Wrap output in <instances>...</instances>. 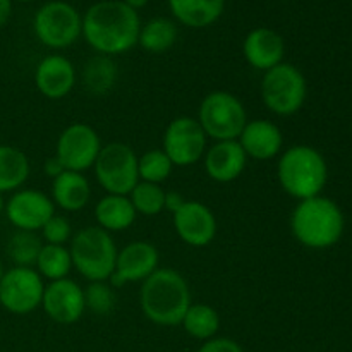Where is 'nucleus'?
Segmentation results:
<instances>
[{"mask_svg": "<svg viewBox=\"0 0 352 352\" xmlns=\"http://www.w3.org/2000/svg\"><path fill=\"white\" fill-rule=\"evenodd\" d=\"M140 30V14L122 0H102L82 14L81 36L98 55L116 57L133 50Z\"/></svg>", "mask_w": 352, "mask_h": 352, "instance_id": "1", "label": "nucleus"}, {"mask_svg": "<svg viewBox=\"0 0 352 352\" xmlns=\"http://www.w3.org/2000/svg\"><path fill=\"white\" fill-rule=\"evenodd\" d=\"M191 305V289L188 280L174 268H157L146 280L141 282V311L155 325H181Z\"/></svg>", "mask_w": 352, "mask_h": 352, "instance_id": "2", "label": "nucleus"}, {"mask_svg": "<svg viewBox=\"0 0 352 352\" xmlns=\"http://www.w3.org/2000/svg\"><path fill=\"white\" fill-rule=\"evenodd\" d=\"M346 227L342 210L333 199L318 195L301 199L292 210L291 232L309 250H329L340 241Z\"/></svg>", "mask_w": 352, "mask_h": 352, "instance_id": "3", "label": "nucleus"}, {"mask_svg": "<svg viewBox=\"0 0 352 352\" xmlns=\"http://www.w3.org/2000/svg\"><path fill=\"white\" fill-rule=\"evenodd\" d=\"M277 179L289 196L301 201L322 195L329 179V167L316 148L294 144L280 153Z\"/></svg>", "mask_w": 352, "mask_h": 352, "instance_id": "4", "label": "nucleus"}, {"mask_svg": "<svg viewBox=\"0 0 352 352\" xmlns=\"http://www.w3.org/2000/svg\"><path fill=\"white\" fill-rule=\"evenodd\" d=\"M69 253L72 268H76L81 277L88 282H102L112 277L119 248L112 234L98 226H88L74 232Z\"/></svg>", "mask_w": 352, "mask_h": 352, "instance_id": "5", "label": "nucleus"}, {"mask_svg": "<svg viewBox=\"0 0 352 352\" xmlns=\"http://www.w3.org/2000/svg\"><path fill=\"white\" fill-rule=\"evenodd\" d=\"M263 105L277 117H291L302 109L308 96L305 74L294 64L282 62L263 72L260 85Z\"/></svg>", "mask_w": 352, "mask_h": 352, "instance_id": "6", "label": "nucleus"}, {"mask_svg": "<svg viewBox=\"0 0 352 352\" xmlns=\"http://www.w3.org/2000/svg\"><path fill=\"white\" fill-rule=\"evenodd\" d=\"M196 120L213 141H234L248 124L244 103L226 89L210 91L201 100Z\"/></svg>", "mask_w": 352, "mask_h": 352, "instance_id": "7", "label": "nucleus"}, {"mask_svg": "<svg viewBox=\"0 0 352 352\" xmlns=\"http://www.w3.org/2000/svg\"><path fill=\"white\" fill-rule=\"evenodd\" d=\"M36 40L52 50L72 47L82 33V16L72 3L50 0L36 10L33 17Z\"/></svg>", "mask_w": 352, "mask_h": 352, "instance_id": "8", "label": "nucleus"}, {"mask_svg": "<svg viewBox=\"0 0 352 352\" xmlns=\"http://www.w3.org/2000/svg\"><path fill=\"white\" fill-rule=\"evenodd\" d=\"M93 170L96 182L107 195L129 196L134 186L140 182L136 151L120 141L103 144Z\"/></svg>", "mask_w": 352, "mask_h": 352, "instance_id": "9", "label": "nucleus"}, {"mask_svg": "<svg viewBox=\"0 0 352 352\" xmlns=\"http://www.w3.org/2000/svg\"><path fill=\"white\" fill-rule=\"evenodd\" d=\"M45 282L34 268H7L0 280V306L7 313L26 316L41 308Z\"/></svg>", "mask_w": 352, "mask_h": 352, "instance_id": "10", "label": "nucleus"}, {"mask_svg": "<svg viewBox=\"0 0 352 352\" xmlns=\"http://www.w3.org/2000/svg\"><path fill=\"white\" fill-rule=\"evenodd\" d=\"M205 131L195 117L181 116L167 124L162 140L165 151L174 167H191L203 160L206 153Z\"/></svg>", "mask_w": 352, "mask_h": 352, "instance_id": "11", "label": "nucleus"}, {"mask_svg": "<svg viewBox=\"0 0 352 352\" xmlns=\"http://www.w3.org/2000/svg\"><path fill=\"white\" fill-rule=\"evenodd\" d=\"M103 143L96 129L86 122H72L58 134L55 144V157L65 170L81 172L93 168Z\"/></svg>", "mask_w": 352, "mask_h": 352, "instance_id": "12", "label": "nucleus"}, {"mask_svg": "<svg viewBox=\"0 0 352 352\" xmlns=\"http://www.w3.org/2000/svg\"><path fill=\"white\" fill-rule=\"evenodd\" d=\"M3 213L16 230L40 232L41 227L55 215V205L43 191L21 188L7 199Z\"/></svg>", "mask_w": 352, "mask_h": 352, "instance_id": "13", "label": "nucleus"}, {"mask_svg": "<svg viewBox=\"0 0 352 352\" xmlns=\"http://www.w3.org/2000/svg\"><path fill=\"white\" fill-rule=\"evenodd\" d=\"M157 268H160V253L148 241H133L117 253L116 268L110 277V285L120 289L131 282H144Z\"/></svg>", "mask_w": 352, "mask_h": 352, "instance_id": "14", "label": "nucleus"}, {"mask_svg": "<svg viewBox=\"0 0 352 352\" xmlns=\"http://www.w3.org/2000/svg\"><path fill=\"white\" fill-rule=\"evenodd\" d=\"M41 309L52 322L58 325H72L79 322L86 311L85 289L72 278L45 284Z\"/></svg>", "mask_w": 352, "mask_h": 352, "instance_id": "15", "label": "nucleus"}, {"mask_svg": "<svg viewBox=\"0 0 352 352\" xmlns=\"http://www.w3.org/2000/svg\"><path fill=\"white\" fill-rule=\"evenodd\" d=\"M174 229L184 244L191 248H205L217 237L219 223L208 205L188 199L184 206L174 213Z\"/></svg>", "mask_w": 352, "mask_h": 352, "instance_id": "16", "label": "nucleus"}, {"mask_svg": "<svg viewBox=\"0 0 352 352\" xmlns=\"http://www.w3.org/2000/svg\"><path fill=\"white\" fill-rule=\"evenodd\" d=\"M78 72L74 64L60 54L41 58L34 69V86L48 100H62L74 89Z\"/></svg>", "mask_w": 352, "mask_h": 352, "instance_id": "17", "label": "nucleus"}, {"mask_svg": "<svg viewBox=\"0 0 352 352\" xmlns=\"http://www.w3.org/2000/svg\"><path fill=\"white\" fill-rule=\"evenodd\" d=\"M205 172L212 181L219 184H229L237 181L246 170L248 157L239 141H215L203 157Z\"/></svg>", "mask_w": 352, "mask_h": 352, "instance_id": "18", "label": "nucleus"}, {"mask_svg": "<svg viewBox=\"0 0 352 352\" xmlns=\"http://www.w3.org/2000/svg\"><path fill=\"white\" fill-rule=\"evenodd\" d=\"M237 141L248 158L260 162L272 160L284 150V134L280 127L268 119L248 120Z\"/></svg>", "mask_w": 352, "mask_h": 352, "instance_id": "19", "label": "nucleus"}, {"mask_svg": "<svg viewBox=\"0 0 352 352\" xmlns=\"http://www.w3.org/2000/svg\"><path fill=\"white\" fill-rule=\"evenodd\" d=\"M243 55L251 67L267 72L284 62L285 41L272 28H254L244 38Z\"/></svg>", "mask_w": 352, "mask_h": 352, "instance_id": "20", "label": "nucleus"}, {"mask_svg": "<svg viewBox=\"0 0 352 352\" xmlns=\"http://www.w3.org/2000/svg\"><path fill=\"white\" fill-rule=\"evenodd\" d=\"M50 198L64 212H81L91 201V184L81 172L65 170L52 181Z\"/></svg>", "mask_w": 352, "mask_h": 352, "instance_id": "21", "label": "nucleus"}, {"mask_svg": "<svg viewBox=\"0 0 352 352\" xmlns=\"http://www.w3.org/2000/svg\"><path fill=\"white\" fill-rule=\"evenodd\" d=\"M175 23L201 30L215 24L226 10V0H167Z\"/></svg>", "mask_w": 352, "mask_h": 352, "instance_id": "22", "label": "nucleus"}, {"mask_svg": "<svg viewBox=\"0 0 352 352\" xmlns=\"http://www.w3.org/2000/svg\"><path fill=\"white\" fill-rule=\"evenodd\" d=\"M96 226L107 232H122L136 222V210L129 196L105 195L95 205Z\"/></svg>", "mask_w": 352, "mask_h": 352, "instance_id": "23", "label": "nucleus"}, {"mask_svg": "<svg viewBox=\"0 0 352 352\" xmlns=\"http://www.w3.org/2000/svg\"><path fill=\"white\" fill-rule=\"evenodd\" d=\"M30 174V158L21 148L0 144V195L16 192L26 184Z\"/></svg>", "mask_w": 352, "mask_h": 352, "instance_id": "24", "label": "nucleus"}, {"mask_svg": "<svg viewBox=\"0 0 352 352\" xmlns=\"http://www.w3.org/2000/svg\"><path fill=\"white\" fill-rule=\"evenodd\" d=\"M117 78H119V69L113 58L98 54L86 62L81 72L82 86L89 95L95 96L107 95L116 86Z\"/></svg>", "mask_w": 352, "mask_h": 352, "instance_id": "25", "label": "nucleus"}, {"mask_svg": "<svg viewBox=\"0 0 352 352\" xmlns=\"http://www.w3.org/2000/svg\"><path fill=\"white\" fill-rule=\"evenodd\" d=\"M179 30L175 21L168 17H153L146 24H141L138 45L148 54H165L175 45Z\"/></svg>", "mask_w": 352, "mask_h": 352, "instance_id": "26", "label": "nucleus"}, {"mask_svg": "<svg viewBox=\"0 0 352 352\" xmlns=\"http://www.w3.org/2000/svg\"><path fill=\"white\" fill-rule=\"evenodd\" d=\"M181 325L188 336L205 342L219 333L220 315L213 306L205 305V302H192L186 311Z\"/></svg>", "mask_w": 352, "mask_h": 352, "instance_id": "27", "label": "nucleus"}, {"mask_svg": "<svg viewBox=\"0 0 352 352\" xmlns=\"http://www.w3.org/2000/svg\"><path fill=\"white\" fill-rule=\"evenodd\" d=\"M34 270L41 275V278H47L48 282L62 280L67 278L72 270L71 253L67 246H55V244H43L40 254H38Z\"/></svg>", "mask_w": 352, "mask_h": 352, "instance_id": "28", "label": "nucleus"}, {"mask_svg": "<svg viewBox=\"0 0 352 352\" xmlns=\"http://www.w3.org/2000/svg\"><path fill=\"white\" fill-rule=\"evenodd\" d=\"M43 244V239H41V236H38V232L16 230L7 241V256L12 261L14 267L34 268Z\"/></svg>", "mask_w": 352, "mask_h": 352, "instance_id": "29", "label": "nucleus"}, {"mask_svg": "<svg viewBox=\"0 0 352 352\" xmlns=\"http://www.w3.org/2000/svg\"><path fill=\"white\" fill-rule=\"evenodd\" d=\"M172 170H174V164L162 148H153V150L144 151L141 157H138L140 181L162 186V182L170 177Z\"/></svg>", "mask_w": 352, "mask_h": 352, "instance_id": "30", "label": "nucleus"}, {"mask_svg": "<svg viewBox=\"0 0 352 352\" xmlns=\"http://www.w3.org/2000/svg\"><path fill=\"white\" fill-rule=\"evenodd\" d=\"M129 199L138 215L157 217L165 210V189L160 184L140 181L129 192Z\"/></svg>", "mask_w": 352, "mask_h": 352, "instance_id": "31", "label": "nucleus"}, {"mask_svg": "<svg viewBox=\"0 0 352 352\" xmlns=\"http://www.w3.org/2000/svg\"><path fill=\"white\" fill-rule=\"evenodd\" d=\"M86 309L98 316H107L116 309L117 294L109 280L89 282L85 289Z\"/></svg>", "mask_w": 352, "mask_h": 352, "instance_id": "32", "label": "nucleus"}, {"mask_svg": "<svg viewBox=\"0 0 352 352\" xmlns=\"http://www.w3.org/2000/svg\"><path fill=\"white\" fill-rule=\"evenodd\" d=\"M40 232L45 244H55V246H65V243H71L72 236H74L71 222L57 213L41 227Z\"/></svg>", "mask_w": 352, "mask_h": 352, "instance_id": "33", "label": "nucleus"}, {"mask_svg": "<svg viewBox=\"0 0 352 352\" xmlns=\"http://www.w3.org/2000/svg\"><path fill=\"white\" fill-rule=\"evenodd\" d=\"M198 352H244L243 346L229 337H213V339L205 340L199 347Z\"/></svg>", "mask_w": 352, "mask_h": 352, "instance_id": "34", "label": "nucleus"}, {"mask_svg": "<svg viewBox=\"0 0 352 352\" xmlns=\"http://www.w3.org/2000/svg\"><path fill=\"white\" fill-rule=\"evenodd\" d=\"M186 201H188V199H186L179 191H165L164 208L167 210V212H170L172 215H174L175 212H179V210L184 206Z\"/></svg>", "mask_w": 352, "mask_h": 352, "instance_id": "35", "label": "nucleus"}, {"mask_svg": "<svg viewBox=\"0 0 352 352\" xmlns=\"http://www.w3.org/2000/svg\"><path fill=\"white\" fill-rule=\"evenodd\" d=\"M43 170H45V175L54 181V179H57L62 172H65V168H64V165L60 164V160H58V158L54 155V157H48L47 160H45Z\"/></svg>", "mask_w": 352, "mask_h": 352, "instance_id": "36", "label": "nucleus"}, {"mask_svg": "<svg viewBox=\"0 0 352 352\" xmlns=\"http://www.w3.org/2000/svg\"><path fill=\"white\" fill-rule=\"evenodd\" d=\"M12 14V0H0V28L7 24Z\"/></svg>", "mask_w": 352, "mask_h": 352, "instance_id": "37", "label": "nucleus"}, {"mask_svg": "<svg viewBox=\"0 0 352 352\" xmlns=\"http://www.w3.org/2000/svg\"><path fill=\"white\" fill-rule=\"evenodd\" d=\"M122 2L126 3V6H129L131 9L140 10V9H143V7L146 6V3L150 2V0H122Z\"/></svg>", "mask_w": 352, "mask_h": 352, "instance_id": "38", "label": "nucleus"}, {"mask_svg": "<svg viewBox=\"0 0 352 352\" xmlns=\"http://www.w3.org/2000/svg\"><path fill=\"white\" fill-rule=\"evenodd\" d=\"M6 212V199H3V195H0V215Z\"/></svg>", "mask_w": 352, "mask_h": 352, "instance_id": "39", "label": "nucleus"}, {"mask_svg": "<svg viewBox=\"0 0 352 352\" xmlns=\"http://www.w3.org/2000/svg\"><path fill=\"white\" fill-rule=\"evenodd\" d=\"M6 265H3V260L2 258H0V280H2V277H3V274H6Z\"/></svg>", "mask_w": 352, "mask_h": 352, "instance_id": "40", "label": "nucleus"}, {"mask_svg": "<svg viewBox=\"0 0 352 352\" xmlns=\"http://www.w3.org/2000/svg\"><path fill=\"white\" fill-rule=\"evenodd\" d=\"M12 2H34V0H12Z\"/></svg>", "mask_w": 352, "mask_h": 352, "instance_id": "41", "label": "nucleus"}]
</instances>
